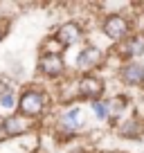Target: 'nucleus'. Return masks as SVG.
Returning <instances> with one entry per match:
<instances>
[{"label":"nucleus","mask_w":144,"mask_h":153,"mask_svg":"<svg viewBox=\"0 0 144 153\" xmlns=\"http://www.w3.org/2000/svg\"><path fill=\"white\" fill-rule=\"evenodd\" d=\"M45 106H48V99L41 90L36 88H27L23 95L18 97V115L27 117V120H34V117H41L45 113Z\"/></svg>","instance_id":"nucleus-1"},{"label":"nucleus","mask_w":144,"mask_h":153,"mask_svg":"<svg viewBox=\"0 0 144 153\" xmlns=\"http://www.w3.org/2000/svg\"><path fill=\"white\" fill-rule=\"evenodd\" d=\"M101 29H104V34L111 38V41H122V43H124L126 38H128V34H131V23H128V18H124L122 14H111V16L104 18Z\"/></svg>","instance_id":"nucleus-2"},{"label":"nucleus","mask_w":144,"mask_h":153,"mask_svg":"<svg viewBox=\"0 0 144 153\" xmlns=\"http://www.w3.org/2000/svg\"><path fill=\"white\" fill-rule=\"evenodd\" d=\"M77 92L81 99H90L92 104L95 101H99V97L104 95V79H99V76L95 74H83L81 79H79L77 83Z\"/></svg>","instance_id":"nucleus-3"},{"label":"nucleus","mask_w":144,"mask_h":153,"mask_svg":"<svg viewBox=\"0 0 144 153\" xmlns=\"http://www.w3.org/2000/svg\"><path fill=\"white\" fill-rule=\"evenodd\" d=\"M36 65H39L41 74L50 76V79H59L65 72V61H63L61 54H41Z\"/></svg>","instance_id":"nucleus-4"},{"label":"nucleus","mask_w":144,"mask_h":153,"mask_svg":"<svg viewBox=\"0 0 144 153\" xmlns=\"http://www.w3.org/2000/svg\"><path fill=\"white\" fill-rule=\"evenodd\" d=\"M101 61H104V52L95 45H88L77 56V70L83 72V74H90V70H97L101 65Z\"/></svg>","instance_id":"nucleus-5"},{"label":"nucleus","mask_w":144,"mask_h":153,"mask_svg":"<svg viewBox=\"0 0 144 153\" xmlns=\"http://www.w3.org/2000/svg\"><path fill=\"white\" fill-rule=\"evenodd\" d=\"M32 128V124L27 122V117H23V115H9V117H5V120L0 122V131H2V135L5 137H18V135H25L27 131Z\"/></svg>","instance_id":"nucleus-6"},{"label":"nucleus","mask_w":144,"mask_h":153,"mask_svg":"<svg viewBox=\"0 0 144 153\" xmlns=\"http://www.w3.org/2000/svg\"><path fill=\"white\" fill-rule=\"evenodd\" d=\"M83 124V113L79 106H72V108H68L65 113L59 117V128L63 131V133L72 135V133H77L79 128H81Z\"/></svg>","instance_id":"nucleus-7"},{"label":"nucleus","mask_w":144,"mask_h":153,"mask_svg":"<svg viewBox=\"0 0 144 153\" xmlns=\"http://www.w3.org/2000/svg\"><path fill=\"white\" fill-rule=\"evenodd\" d=\"M120 79L126 86H142L144 83V65L137 61H126L120 68Z\"/></svg>","instance_id":"nucleus-8"},{"label":"nucleus","mask_w":144,"mask_h":153,"mask_svg":"<svg viewBox=\"0 0 144 153\" xmlns=\"http://www.w3.org/2000/svg\"><path fill=\"white\" fill-rule=\"evenodd\" d=\"M54 38H56L63 48H72V45H77L79 41H81V27H79V23H72V20L70 23H63L61 27L56 29Z\"/></svg>","instance_id":"nucleus-9"},{"label":"nucleus","mask_w":144,"mask_h":153,"mask_svg":"<svg viewBox=\"0 0 144 153\" xmlns=\"http://www.w3.org/2000/svg\"><path fill=\"white\" fill-rule=\"evenodd\" d=\"M117 52H120L122 59H128V61L142 56V54H144V36H142V34H133V36H128L124 43L117 48Z\"/></svg>","instance_id":"nucleus-10"},{"label":"nucleus","mask_w":144,"mask_h":153,"mask_svg":"<svg viewBox=\"0 0 144 153\" xmlns=\"http://www.w3.org/2000/svg\"><path fill=\"white\" fill-rule=\"evenodd\" d=\"M128 108V99L124 95H115L108 99V120H120Z\"/></svg>","instance_id":"nucleus-11"},{"label":"nucleus","mask_w":144,"mask_h":153,"mask_svg":"<svg viewBox=\"0 0 144 153\" xmlns=\"http://www.w3.org/2000/svg\"><path fill=\"white\" fill-rule=\"evenodd\" d=\"M117 131H120V135H124V137H137V135H140V122L137 120L122 122V126Z\"/></svg>","instance_id":"nucleus-12"},{"label":"nucleus","mask_w":144,"mask_h":153,"mask_svg":"<svg viewBox=\"0 0 144 153\" xmlns=\"http://www.w3.org/2000/svg\"><path fill=\"white\" fill-rule=\"evenodd\" d=\"M63 50H65V48H63V45L59 43V41H56L54 36L45 38V43L41 45V54H61Z\"/></svg>","instance_id":"nucleus-13"},{"label":"nucleus","mask_w":144,"mask_h":153,"mask_svg":"<svg viewBox=\"0 0 144 153\" xmlns=\"http://www.w3.org/2000/svg\"><path fill=\"white\" fill-rule=\"evenodd\" d=\"M0 108H2V110H14V108H18V101H16L14 90L5 92V95H0Z\"/></svg>","instance_id":"nucleus-14"},{"label":"nucleus","mask_w":144,"mask_h":153,"mask_svg":"<svg viewBox=\"0 0 144 153\" xmlns=\"http://www.w3.org/2000/svg\"><path fill=\"white\" fill-rule=\"evenodd\" d=\"M92 110H95V115L101 122L108 120V101H95V104H92Z\"/></svg>","instance_id":"nucleus-15"},{"label":"nucleus","mask_w":144,"mask_h":153,"mask_svg":"<svg viewBox=\"0 0 144 153\" xmlns=\"http://www.w3.org/2000/svg\"><path fill=\"white\" fill-rule=\"evenodd\" d=\"M2 36H5V29H2V27H0V41H2Z\"/></svg>","instance_id":"nucleus-16"}]
</instances>
